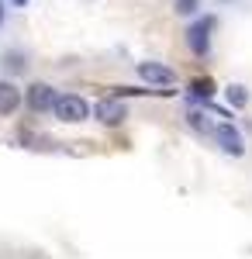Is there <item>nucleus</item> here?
I'll use <instances>...</instances> for the list:
<instances>
[{
    "label": "nucleus",
    "mask_w": 252,
    "mask_h": 259,
    "mask_svg": "<svg viewBox=\"0 0 252 259\" xmlns=\"http://www.w3.org/2000/svg\"><path fill=\"white\" fill-rule=\"evenodd\" d=\"M214 28H218V18L214 14H200L187 24V31H183V41H187V49L194 52L197 59H207L211 56V35Z\"/></svg>",
    "instance_id": "1"
},
{
    "label": "nucleus",
    "mask_w": 252,
    "mask_h": 259,
    "mask_svg": "<svg viewBox=\"0 0 252 259\" xmlns=\"http://www.w3.org/2000/svg\"><path fill=\"white\" fill-rule=\"evenodd\" d=\"M90 111H94V107L79 97V94H59L56 107H52V114H56L62 124H79V121L90 118Z\"/></svg>",
    "instance_id": "2"
},
{
    "label": "nucleus",
    "mask_w": 252,
    "mask_h": 259,
    "mask_svg": "<svg viewBox=\"0 0 252 259\" xmlns=\"http://www.w3.org/2000/svg\"><path fill=\"white\" fill-rule=\"evenodd\" d=\"M214 142H218V149L225 152V156H232V159H242L245 156V139H242V132L235 128L232 121H221V124H214Z\"/></svg>",
    "instance_id": "3"
},
{
    "label": "nucleus",
    "mask_w": 252,
    "mask_h": 259,
    "mask_svg": "<svg viewBox=\"0 0 252 259\" xmlns=\"http://www.w3.org/2000/svg\"><path fill=\"white\" fill-rule=\"evenodd\" d=\"M59 100V90L52 83H31L28 90H24V104L35 111V114H49L52 107H56Z\"/></svg>",
    "instance_id": "4"
},
{
    "label": "nucleus",
    "mask_w": 252,
    "mask_h": 259,
    "mask_svg": "<svg viewBox=\"0 0 252 259\" xmlns=\"http://www.w3.org/2000/svg\"><path fill=\"white\" fill-rule=\"evenodd\" d=\"M94 118H97L104 128H117V124H124V118H128V107H124V100L114 94V97L100 100L97 107H94Z\"/></svg>",
    "instance_id": "5"
},
{
    "label": "nucleus",
    "mask_w": 252,
    "mask_h": 259,
    "mask_svg": "<svg viewBox=\"0 0 252 259\" xmlns=\"http://www.w3.org/2000/svg\"><path fill=\"white\" fill-rule=\"evenodd\" d=\"M138 76H142V83H149V87H173L176 83L173 69H170L166 62H155V59L138 62Z\"/></svg>",
    "instance_id": "6"
},
{
    "label": "nucleus",
    "mask_w": 252,
    "mask_h": 259,
    "mask_svg": "<svg viewBox=\"0 0 252 259\" xmlns=\"http://www.w3.org/2000/svg\"><path fill=\"white\" fill-rule=\"evenodd\" d=\"M24 104V94L11 80H0V118H11L18 114V107Z\"/></svg>",
    "instance_id": "7"
},
{
    "label": "nucleus",
    "mask_w": 252,
    "mask_h": 259,
    "mask_svg": "<svg viewBox=\"0 0 252 259\" xmlns=\"http://www.w3.org/2000/svg\"><path fill=\"white\" fill-rule=\"evenodd\" d=\"M0 66H4V73H7V76H24L31 62H28V52H21V49H11V52H4Z\"/></svg>",
    "instance_id": "8"
},
{
    "label": "nucleus",
    "mask_w": 252,
    "mask_h": 259,
    "mask_svg": "<svg viewBox=\"0 0 252 259\" xmlns=\"http://www.w3.org/2000/svg\"><path fill=\"white\" fill-rule=\"evenodd\" d=\"M214 94H218V83L214 80H207V76L190 80V100H194V104H211Z\"/></svg>",
    "instance_id": "9"
},
{
    "label": "nucleus",
    "mask_w": 252,
    "mask_h": 259,
    "mask_svg": "<svg viewBox=\"0 0 252 259\" xmlns=\"http://www.w3.org/2000/svg\"><path fill=\"white\" fill-rule=\"evenodd\" d=\"M225 100L232 104L235 111H242V107H249L252 94H249V87H242V83H228V87H225Z\"/></svg>",
    "instance_id": "10"
},
{
    "label": "nucleus",
    "mask_w": 252,
    "mask_h": 259,
    "mask_svg": "<svg viewBox=\"0 0 252 259\" xmlns=\"http://www.w3.org/2000/svg\"><path fill=\"white\" fill-rule=\"evenodd\" d=\"M187 124L194 128L197 135H214V124L207 121V114H204L200 107H190V111H187Z\"/></svg>",
    "instance_id": "11"
},
{
    "label": "nucleus",
    "mask_w": 252,
    "mask_h": 259,
    "mask_svg": "<svg viewBox=\"0 0 252 259\" xmlns=\"http://www.w3.org/2000/svg\"><path fill=\"white\" fill-rule=\"evenodd\" d=\"M200 4H204V0H173V14L194 21V18H200Z\"/></svg>",
    "instance_id": "12"
},
{
    "label": "nucleus",
    "mask_w": 252,
    "mask_h": 259,
    "mask_svg": "<svg viewBox=\"0 0 252 259\" xmlns=\"http://www.w3.org/2000/svg\"><path fill=\"white\" fill-rule=\"evenodd\" d=\"M4 21H7V7H4V0H0V28H4Z\"/></svg>",
    "instance_id": "13"
},
{
    "label": "nucleus",
    "mask_w": 252,
    "mask_h": 259,
    "mask_svg": "<svg viewBox=\"0 0 252 259\" xmlns=\"http://www.w3.org/2000/svg\"><path fill=\"white\" fill-rule=\"evenodd\" d=\"M11 4H14V7H28V0H11Z\"/></svg>",
    "instance_id": "14"
},
{
    "label": "nucleus",
    "mask_w": 252,
    "mask_h": 259,
    "mask_svg": "<svg viewBox=\"0 0 252 259\" xmlns=\"http://www.w3.org/2000/svg\"><path fill=\"white\" fill-rule=\"evenodd\" d=\"M221 4H235V0H221Z\"/></svg>",
    "instance_id": "15"
}]
</instances>
